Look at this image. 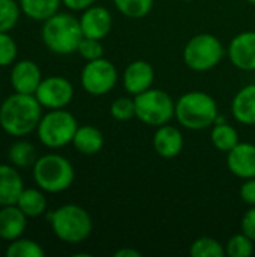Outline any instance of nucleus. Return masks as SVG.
Masks as SVG:
<instances>
[{"label":"nucleus","mask_w":255,"mask_h":257,"mask_svg":"<svg viewBox=\"0 0 255 257\" xmlns=\"http://www.w3.org/2000/svg\"><path fill=\"white\" fill-rule=\"evenodd\" d=\"M42 105L35 95L14 92L0 104V128L12 137H24L36 131Z\"/></svg>","instance_id":"f257e3e1"},{"label":"nucleus","mask_w":255,"mask_h":257,"mask_svg":"<svg viewBox=\"0 0 255 257\" xmlns=\"http://www.w3.org/2000/svg\"><path fill=\"white\" fill-rule=\"evenodd\" d=\"M42 41L45 47L60 56L72 54L77 51L80 41L84 38L80 20L72 14L57 12L44 21L41 30Z\"/></svg>","instance_id":"f03ea898"},{"label":"nucleus","mask_w":255,"mask_h":257,"mask_svg":"<svg viewBox=\"0 0 255 257\" xmlns=\"http://www.w3.org/2000/svg\"><path fill=\"white\" fill-rule=\"evenodd\" d=\"M218 114L216 101L201 90L186 92L176 101L174 117L183 128L191 131H201L212 126Z\"/></svg>","instance_id":"7ed1b4c3"},{"label":"nucleus","mask_w":255,"mask_h":257,"mask_svg":"<svg viewBox=\"0 0 255 257\" xmlns=\"http://www.w3.org/2000/svg\"><path fill=\"white\" fill-rule=\"evenodd\" d=\"M33 181L45 193L57 194L71 188L75 179V170L71 161L59 154H45L39 157L33 167Z\"/></svg>","instance_id":"20e7f679"},{"label":"nucleus","mask_w":255,"mask_h":257,"mask_svg":"<svg viewBox=\"0 0 255 257\" xmlns=\"http://www.w3.org/2000/svg\"><path fill=\"white\" fill-rule=\"evenodd\" d=\"M53 233L66 244H81L93 229L89 212L74 203L63 205L48 215Z\"/></svg>","instance_id":"39448f33"},{"label":"nucleus","mask_w":255,"mask_h":257,"mask_svg":"<svg viewBox=\"0 0 255 257\" xmlns=\"http://www.w3.org/2000/svg\"><path fill=\"white\" fill-rule=\"evenodd\" d=\"M78 126L77 119L68 110H48V113L42 114L36 134L45 148L59 149L72 143Z\"/></svg>","instance_id":"423d86ee"},{"label":"nucleus","mask_w":255,"mask_h":257,"mask_svg":"<svg viewBox=\"0 0 255 257\" xmlns=\"http://www.w3.org/2000/svg\"><path fill=\"white\" fill-rule=\"evenodd\" d=\"M222 42L210 33H198L192 36L183 48L185 65L195 72H206L219 65L225 56Z\"/></svg>","instance_id":"0eeeda50"},{"label":"nucleus","mask_w":255,"mask_h":257,"mask_svg":"<svg viewBox=\"0 0 255 257\" xmlns=\"http://www.w3.org/2000/svg\"><path fill=\"white\" fill-rule=\"evenodd\" d=\"M135 99V117L149 125V126H161L170 123L174 117L176 101L162 89H147L146 92L134 96Z\"/></svg>","instance_id":"6e6552de"},{"label":"nucleus","mask_w":255,"mask_h":257,"mask_svg":"<svg viewBox=\"0 0 255 257\" xmlns=\"http://www.w3.org/2000/svg\"><path fill=\"white\" fill-rule=\"evenodd\" d=\"M117 69L113 62L101 57L87 62L80 75L83 89L93 96H102L110 93L117 84Z\"/></svg>","instance_id":"1a4fd4ad"},{"label":"nucleus","mask_w":255,"mask_h":257,"mask_svg":"<svg viewBox=\"0 0 255 257\" xmlns=\"http://www.w3.org/2000/svg\"><path fill=\"white\" fill-rule=\"evenodd\" d=\"M35 96L47 110L66 108L74 99V86L68 78L62 75L45 77L36 89Z\"/></svg>","instance_id":"9d476101"},{"label":"nucleus","mask_w":255,"mask_h":257,"mask_svg":"<svg viewBox=\"0 0 255 257\" xmlns=\"http://www.w3.org/2000/svg\"><path fill=\"white\" fill-rule=\"evenodd\" d=\"M227 56L233 66L240 71H255V32L246 30L236 35L227 48Z\"/></svg>","instance_id":"9b49d317"},{"label":"nucleus","mask_w":255,"mask_h":257,"mask_svg":"<svg viewBox=\"0 0 255 257\" xmlns=\"http://www.w3.org/2000/svg\"><path fill=\"white\" fill-rule=\"evenodd\" d=\"M42 72L36 62L23 59L14 63L11 69V86L18 93L35 95L42 81Z\"/></svg>","instance_id":"f8f14e48"},{"label":"nucleus","mask_w":255,"mask_h":257,"mask_svg":"<svg viewBox=\"0 0 255 257\" xmlns=\"http://www.w3.org/2000/svg\"><path fill=\"white\" fill-rule=\"evenodd\" d=\"M80 20V26L83 30V35L86 38H93V39H104L108 36L113 27V17L110 11L104 6L93 5L87 9L83 11Z\"/></svg>","instance_id":"ddd939ff"},{"label":"nucleus","mask_w":255,"mask_h":257,"mask_svg":"<svg viewBox=\"0 0 255 257\" xmlns=\"http://www.w3.org/2000/svg\"><path fill=\"white\" fill-rule=\"evenodd\" d=\"M153 80L155 69L146 60H134L123 71V87L132 96H137L150 89Z\"/></svg>","instance_id":"4468645a"},{"label":"nucleus","mask_w":255,"mask_h":257,"mask_svg":"<svg viewBox=\"0 0 255 257\" xmlns=\"http://www.w3.org/2000/svg\"><path fill=\"white\" fill-rule=\"evenodd\" d=\"M228 170L240 179L255 178V145L239 142L230 152H227Z\"/></svg>","instance_id":"2eb2a0df"},{"label":"nucleus","mask_w":255,"mask_h":257,"mask_svg":"<svg viewBox=\"0 0 255 257\" xmlns=\"http://www.w3.org/2000/svg\"><path fill=\"white\" fill-rule=\"evenodd\" d=\"M153 149L162 158H176L183 149L182 131L170 123L158 126L153 134Z\"/></svg>","instance_id":"dca6fc26"},{"label":"nucleus","mask_w":255,"mask_h":257,"mask_svg":"<svg viewBox=\"0 0 255 257\" xmlns=\"http://www.w3.org/2000/svg\"><path fill=\"white\" fill-rule=\"evenodd\" d=\"M27 215L17 206H0V236L3 241H15L23 236L27 227Z\"/></svg>","instance_id":"f3484780"},{"label":"nucleus","mask_w":255,"mask_h":257,"mask_svg":"<svg viewBox=\"0 0 255 257\" xmlns=\"http://www.w3.org/2000/svg\"><path fill=\"white\" fill-rule=\"evenodd\" d=\"M24 190L23 178L12 164H0V206L15 205Z\"/></svg>","instance_id":"a211bd4d"},{"label":"nucleus","mask_w":255,"mask_h":257,"mask_svg":"<svg viewBox=\"0 0 255 257\" xmlns=\"http://www.w3.org/2000/svg\"><path fill=\"white\" fill-rule=\"evenodd\" d=\"M231 114L242 125H255V83L246 84L234 95Z\"/></svg>","instance_id":"6ab92c4d"},{"label":"nucleus","mask_w":255,"mask_h":257,"mask_svg":"<svg viewBox=\"0 0 255 257\" xmlns=\"http://www.w3.org/2000/svg\"><path fill=\"white\" fill-rule=\"evenodd\" d=\"M72 145L83 155H95L104 146V134L93 125H83L78 126Z\"/></svg>","instance_id":"aec40b11"},{"label":"nucleus","mask_w":255,"mask_h":257,"mask_svg":"<svg viewBox=\"0 0 255 257\" xmlns=\"http://www.w3.org/2000/svg\"><path fill=\"white\" fill-rule=\"evenodd\" d=\"M29 218L41 217L47 211L45 191L38 188H24L15 203Z\"/></svg>","instance_id":"412c9836"},{"label":"nucleus","mask_w":255,"mask_h":257,"mask_svg":"<svg viewBox=\"0 0 255 257\" xmlns=\"http://www.w3.org/2000/svg\"><path fill=\"white\" fill-rule=\"evenodd\" d=\"M21 12L35 21H45L59 12L62 0H20Z\"/></svg>","instance_id":"4be33fe9"},{"label":"nucleus","mask_w":255,"mask_h":257,"mask_svg":"<svg viewBox=\"0 0 255 257\" xmlns=\"http://www.w3.org/2000/svg\"><path fill=\"white\" fill-rule=\"evenodd\" d=\"M210 142L212 145L221 152H230L239 143V134L234 126L228 122L213 123L210 131Z\"/></svg>","instance_id":"5701e85b"},{"label":"nucleus","mask_w":255,"mask_h":257,"mask_svg":"<svg viewBox=\"0 0 255 257\" xmlns=\"http://www.w3.org/2000/svg\"><path fill=\"white\" fill-rule=\"evenodd\" d=\"M8 160L17 169L33 167L35 161L38 160L36 149L32 143H29L26 140H18L11 145L9 151H8Z\"/></svg>","instance_id":"b1692460"},{"label":"nucleus","mask_w":255,"mask_h":257,"mask_svg":"<svg viewBox=\"0 0 255 257\" xmlns=\"http://www.w3.org/2000/svg\"><path fill=\"white\" fill-rule=\"evenodd\" d=\"M189 254L192 257H224L225 247L215 238L201 236L191 244Z\"/></svg>","instance_id":"393cba45"},{"label":"nucleus","mask_w":255,"mask_h":257,"mask_svg":"<svg viewBox=\"0 0 255 257\" xmlns=\"http://www.w3.org/2000/svg\"><path fill=\"white\" fill-rule=\"evenodd\" d=\"M155 0H113L116 9L126 18L140 20L146 17L152 8Z\"/></svg>","instance_id":"a878e982"},{"label":"nucleus","mask_w":255,"mask_h":257,"mask_svg":"<svg viewBox=\"0 0 255 257\" xmlns=\"http://www.w3.org/2000/svg\"><path fill=\"white\" fill-rule=\"evenodd\" d=\"M6 256L8 257H44L45 251L38 244L36 241L26 239V238H18L15 241H11L8 248H6Z\"/></svg>","instance_id":"bb28decb"},{"label":"nucleus","mask_w":255,"mask_h":257,"mask_svg":"<svg viewBox=\"0 0 255 257\" xmlns=\"http://www.w3.org/2000/svg\"><path fill=\"white\" fill-rule=\"evenodd\" d=\"M254 241L249 236H246L243 232L236 233L224 245L225 247V256L249 257L254 253Z\"/></svg>","instance_id":"cd10ccee"},{"label":"nucleus","mask_w":255,"mask_h":257,"mask_svg":"<svg viewBox=\"0 0 255 257\" xmlns=\"http://www.w3.org/2000/svg\"><path fill=\"white\" fill-rule=\"evenodd\" d=\"M21 8L15 0H0V32H11L20 20Z\"/></svg>","instance_id":"c85d7f7f"},{"label":"nucleus","mask_w":255,"mask_h":257,"mask_svg":"<svg viewBox=\"0 0 255 257\" xmlns=\"http://www.w3.org/2000/svg\"><path fill=\"white\" fill-rule=\"evenodd\" d=\"M110 114L119 122H128L135 117V99L131 96H119L110 105Z\"/></svg>","instance_id":"c756f323"},{"label":"nucleus","mask_w":255,"mask_h":257,"mask_svg":"<svg viewBox=\"0 0 255 257\" xmlns=\"http://www.w3.org/2000/svg\"><path fill=\"white\" fill-rule=\"evenodd\" d=\"M18 45L9 32H0V68L9 66L15 62Z\"/></svg>","instance_id":"7c9ffc66"},{"label":"nucleus","mask_w":255,"mask_h":257,"mask_svg":"<svg viewBox=\"0 0 255 257\" xmlns=\"http://www.w3.org/2000/svg\"><path fill=\"white\" fill-rule=\"evenodd\" d=\"M77 53L86 60V62H90V60H96V59H101L104 57V47L101 44L99 39H93V38H83L80 41V45L77 48Z\"/></svg>","instance_id":"2f4dec72"},{"label":"nucleus","mask_w":255,"mask_h":257,"mask_svg":"<svg viewBox=\"0 0 255 257\" xmlns=\"http://www.w3.org/2000/svg\"><path fill=\"white\" fill-rule=\"evenodd\" d=\"M240 227H242V232L255 242V206H251V209L245 212Z\"/></svg>","instance_id":"473e14b6"},{"label":"nucleus","mask_w":255,"mask_h":257,"mask_svg":"<svg viewBox=\"0 0 255 257\" xmlns=\"http://www.w3.org/2000/svg\"><path fill=\"white\" fill-rule=\"evenodd\" d=\"M240 197L246 205L255 206V178L245 179L240 187Z\"/></svg>","instance_id":"72a5a7b5"},{"label":"nucleus","mask_w":255,"mask_h":257,"mask_svg":"<svg viewBox=\"0 0 255 257\" xmlns=\"http://www.w3.org/2000/svg\"><path fill=\"white\" fill-rule=\"evenodd\" d=\"M62 3L71 9V11H77V12H83L84 9L93 6L96 3V0H62Z\"/></svg>","instance_id":"f704fd0d"},{"label":"nucleus","mask_w":255,"mask_h":257,"mask_svg":"<svg viewBox=\"0 0 255 257\" xmlns=\"http://www.w3.org/2000/svg\"><path fill=\"white\" fill-rule=\"evenodd\" d=\"M141 256V253L140 251H137V250H134V248H131V247H123V248H120V250H117L116 253H114V257H140Z\"/></svg>","instance_id":"c9c22d12"},{"label":"nucleus","mask_w":255,"mask_h":257,"mask_svg":"<svg viewBox=\"0 0 255 257\" xmlns=\"http://www.w3.org/2000/svg\"><path fill=\"white\" fill-rule=\"evenodd\" d=\"M248 3H252V5H255V0H246Z\"/></svg>","instance_id":"e433bc0d"},{"label":"nucleus","mask_w":255,"mask_h":257,"mask_svg":"<svg viewBox=\"0 0 255 257\" xmlns=\"http://www.w3.org/2000/svg\"><path fill=\"white\" fill-rule=\"evenodd\" d=\"M183 2H191V0H183Z\"/></svg>","instance_id":"4c0bfd02"},{"label":"nucleus","mask_w":255,"mask_h":257,"mask_svg":"<svg viewBox=\"0 0 255 257\" xmlns=\"http://www.w3.org/2000/svg\"><path fill=\"white\" fill-rule=\"evenodd\" d=\"M2 241H3V239H2V236H0V242H2Z\"/></svg>","instance_id":"58836bf2"}]
</instances>
